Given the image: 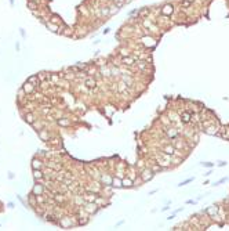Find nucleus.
Returning <instances> with one entry per match:
<instances>
[{"mask_svg": "<svg viewBox=\"0 0 229 231\" xmlns=\"http://www.w3.org/2000/svg\"><path fill=\"white\" fill-rule=\"evenodd\" d=\"M83 208H84V211L87 212L90 216H91V215H95V213L98 212L99 209H101L98 205L95 204V202H86V204L83 205Z\"/></svg>", "mask_w": 229, "mask_h": 231, "instance_id": "f257e3e1", "label": "nucleus"}, {"mask_svg": "<svg viewBox=\"0 0 229 231\" xmlns=\"http://www.w3.org/2000/svg\"><path fill=\"white\" fill-rule=\"evenodd\" d=\"M140 42L142 44H144L145 47H155L156 46V40L153 39V37L151 36V35H144V36H141V39H140Z\"/></svg>", "mask_w": 229, "mask_h": 231, "instance_id": "f03ea898", "label": "nucleus"}, {"mask_svg": "<svg viewBox=\"0 0 229 231\" xmlns=\"http://www.w3.org/2000/svg\"><path fill=\"white\" fill-rule=\"evenodd\" d=\"M140 176H141V181H142V183H146V181H149V180H152V178H153L155 173L152 172V169L149 167V169H144V170H142V172L140 173Z\"/></svg>", "mask_w": 229, "mask_h": 231, "instance_id": "7ed1b4c3", "label": "nucleus"}, {"mask_svg": "<svg viewBox=\"0 0 229 231\" xmlns=\"http://www.w3.org/2000/svg\"><path fill=\"white\" fill-rule=\"evenodd\" d=\"M44 25H46V28L50 32H54V33H61V28H60V25L58 24H54V22H51L50 20L48 21H46L44 22Z\"/></svg>", "mask_w": 229, "mask_h": 231, "instance_id": "20e7f679", "label": "nucleus"}, {"mask_svg": "<svg viewBox=\"0 0 229 231\" xmlns=\"http://www.w3.org/2000/svg\"><path fill=\"white\" fill-rule=\"evenodd\" d=\"M44 192H46V187H44V184L37 181V183L33 185V188H32V194L40 195V194H44Z\"/></svg>", "mask_w": 229, "mask_h": 231, "instance_id": "39448f33", "label": "nucleus"}, {"mask_svg": "<svg viewBox=\"0 0 229 231\" xmlns=\"http://www.w3.org/2000/svg\"><path fill=\"white\" fill-rule=\"evenodd\" d=\"M142 25H144V28H146V29L151 31V32H157V29H159V28L156 26L151 20H148V18H144V20H142Z\"/></svg>", "mask_w": 229, "mask_h": 231, "instance_id": "423d86ee", "label": "nucleus"}, {"mask_svg": "<svg viewBox=\"0 0 229 231\" xmlns=\"http://www.w3.org/2000/svg\"><path fill=\"white\" fill-rule=\"evenodd\" d=\"M97 197H98V194H97V192H94V191H87V192H84V194H83V198H84L86 202H95Z\"/></svg>", "mask_w": 229, "mask_h": 231, "instance_id": "0eeeda50", "label": "nucleus"}, {"mask_svg": "<svg viewBox=\"0 0 229 231\" xmlns=\"http://www.w3.org/2000/svg\"><path fill=\"white\" fill-rule=\"evenodd\" d=\"M84 86L87 87V89H95L97 87V79L93 78V76H87V78L84 79Z\"/></svg>", "mask_w": 229, "mask_h": 231, "instance_id": "6e6552de", "label": "nucleus"}, {"mask_svg": "<svg viewBox=\"0 0 229 231\" xmlns=\"http://www.w3.org/2000/svg\"><path fill=\"white\" fill-rule=\"evenodd\" d=\"M173 11H174V6H173V4H164V6L162 7V10H160V13H162L164 17L171 15Z\"/></svg>", "mask_w": 229, "mask_h": 231, "instance_id": "1a4fd4ad", "label": "nucleus"}, {"mask_svg": "<svg viewBox=\"0 0 229 231\" xmlns=\"http://www.w3.org/2000/svg\"><path fill=\"white\" fill-rule=\"evenodd\" d=\"M37 136L41 141H50V133H48V129H41L40 132H37Z\"/></svg>", "mask_w": 229, "mask_h": 231, "instance_id": "9d476101", "label": "nucleus"}, {"mask_svg": "<svg viewBox=\"0 0 229 231\" xmlns=\"http://www.w3.org/2000/svg\"><path fill=\"white\" fill-rule=\"evenodd\" d=\"M44 167V163H43V159L36 156V158L32 159V169H43Z\"/></svg>", "mask_w": 229, "mask_h": 231, "instance_id": "9b49d317", "label": "nucleus"}, {"mask_svg": "<svg viewBox=\"0 0 229 231\" xmlns=\"http://www.w3.org/2000/svg\"><path fill=\"white\" fill-rule=\"evenodd\" d=\"M22 89L25 90V93L28 94V96H29V94H33L35 89H36V86H35V85H32V83H30V82H28V80H26V82L22 85Z\"/></svg>", "mask_w": 229, "mask_h": 231, "instance_id": "f8f14e48", "label": "nucleus"}, {"mask_svg": "<svg viewBox=\"0 0 229 231\" xmlns=\"http://www.w3.org/2000/svg\"><path fill=\"white\" fill-rule=\"evenodd\" d=\"M32 126H33V129L36 132H40L41 129H46V122L40 121V119H36V121L32 123Z\"/></svg>", "mask_w": 229, "mask_h": 231, "instance_id": "ddd939ff", "label": "nucleus"}, {"mask_svg": "<svg viewBox=\"0 0 229 231\" xmlns=\"http://www.w3.org/2000/svg\"><path fill=\"white\" fill-rule=\"evenodd\" d=\"M190 118H192V114H190L189 111H184L181 114V116H179V121H181L182 123H189Z\"/></svg>", "mask_w": 229, "mask_h": 231, "instance_id": "4468645a", "label": "nucleus"}, {"mask_svg": "<svg viewBox=\"0 0 229 231\" xmlns=\"http://www.w3.org/2000/svg\"><path fill=\"white\" fill-rule=\"evenodd\" d=\"M33 177L36 181H39V183H41L44 178V174H43V170L41 169H33Z\"/></svg>", "mask_w": 229, "mask_h": 231, "instance_id": "2eb2a0df", "label": "nucleus"}, {"mask_svg": "<svg viewBox=\"0 0 229 231\" xmlns=\"http://www.w3.org/2000/svg\"><path fill=\"white\" fill-rule=\"evenodd\" d=\"M57 123L61 126V127H68V126H71V119L67 118V116H62L57 121Z\"/></svg>", "mask_w": 229, "mask_h": 231, "instance_id": "dca6fc26", "label": "nucleus"}, {"mask_svg": "<svg viewBox=\"0 0 229 231\" xmlns=\"http://www.w3.org/2000/svg\"><path fill=\"white\" fill-rule=\"evenodd\" d=\"M121 184L126 188H131V187H134V180H131L130 177H123L121 178Z\"/></svg>", "mask_w": 229, "mask_h": 231, "instance_id": "f3484780", "label": "nucleus"}, {"mask_svg": "<svg viewBox=\"0 0 229 231\" xmlns=\"http://www.w3.org/2000/svg\"><path fill=\"white\" fill-rule=\"evenodd\" d=\"M36 116H35V114L33 112H26V115L24 116V121L26 122V123H29V125H32L35 121H36Z\"/></svg>", "mask_w": 229, "mask_h": 231, "instance_id": "a211bd4d", "label": "nucleus"}, {"mask_svg": "<svg viewBox=\"0 0 229 231\" xmlns=\"http://www.w3.org/2000/svg\"><path fill=\"white\" fill-rule=\"evenodd\" d=\"M47 166L51 167V169H54V170H57V172H60V169L62 167L61 163H60V162H55V161H48V162H47Z\"/></svg>", "mask_w": 229, "mask_h": 231, "instance_id": "6ab92c4d", "label": "nucleus"}, {"mask_svg": "<svg viewBox=\"0 0 229 231\" xmlns=\"http://www.w3.org/2000/svg\"><path fill=\"white\" fill-rule=\"evenodd\" d=\"M112 178L113 177H110L108 173H105L101 176V183H104V185H112Z\"/></svg>", "mask_w": 229, "mask_h": 231, "instance_id": "aec40b11", "label": "nucleus"}, {"mask_svg": "<svg viewBox=\"0 0 229 231\" xmlns=\"http://www.w3.org/2000/svg\"><path fill=\"white\" fill-rule=\"evenodd\" d=\"M218 212V206H210V208H207L206 211H204V213H207V215H210V217H213V216H216Z\"/></svg>", "mask_w": 229, "mask_h": 231, "instance_id": "412c9836", "label": "nucleus"}, {"mask_svg": "<svg viewBox=\"0 0 229 231\" xmlns=\"http://www.w3.org/2000/svg\"><path fill=\"white\" fill-rule=\"evenodd\" d=\"M175 147L174 145H166V147H163V152H166V154H168V155H175Z\"/></svg>", "mask_w": 229, "mask_h": 231, "instance_id": "4be33fe9", "label": "nucleus"}, {"mask_svg": "<svg viewBox=\"0 0 229 231\" xmlns=\"http://www.w3.org/2000/svg\"><path fill=\"white\" fill-rule=\"evenodd\" d=\"M26 80H28V82H30L35 86H39L40 85V79H39V76H37V75H30Z\"/></svg>", "mask_w": 229, "mask_h": 231, "instance_id": "5701e85b", "label": "nucleus"}, {"mask_svg": "<svg viewBox=\"0 0 229 231\" xmlns=\"http://www.w3.org/2000/svg\"><path fill=\"white\" fill-rule=\"evenodd\" d=\"M112 187L113 188H121L123 187V184H121V178L120 177H113L112 178Z\"/></svg>", "mask_w": 229, "mask_h": 231, "instance_id": "b1692460", "label": "nucleus"}, {"mask_svg": "<svg viewBox=\"0 0 229 231\" xmlns=\"http://www.w3.org/2000/svg\"><path fill=\"white\" fill-rule=\"evenodd\" d=\"M75 204H76V206H82V205H84L86 204V201H84V198H83V195H75Z\"/></svg>", "mask_w": 229, "mask_h": 231, "instance_id": "393cba45", "label": "nucleus"}, {"mask_svg": "<svg viewBox=\"0 0 229 231\" xmlns=\"http://www.w3.org/2000/svg\"><path fill=\"white\" fill-rule=\"evenodd\" d=\"M203 130H204V133H207V134H211V136H213V134H217V130H218V129L214 127V126H209V127H204Z\"/></svg>", "mask_w": 229, "mask_h": 231, "instance_id": "a878e982", "label": "nucleus"}, {"mask_svg": "<svg viewBox=\"0 0 229 231\" xmlns=\"http://www.w3.org/2000/svg\"><path fill=\"white\" fill-rule=\"evenodd\" d=\"M28 8H29L30 11H33V10L39 8V4H37V3H35V2H32V0H28Z\"/></svg>", "mask_w": 229, "mask_h": 231, "instance_id": "bb28decb", "label": "nucleus"}, {"mask_svg": "<svg viewBox=\"0 0 229 231\" xmlns=\"http://www.w3.org/2000/svg\"><path fill=\"white\" fill-rule=\"evenodd\" d=\"M151 169H152V172H153V173H157V172H163V170H164V167H162L157 162H156L155 165L151 167Z\"/></svg>", "mask_w": 229, "mask_h": 231, "instance_id": "cd10ccee", "label": "nucleus"}, {"mask_svg": "<svg viewBox=\"0 0 229 231\" xmlns=\"http://www.w3.org/2000/svg\"><path fill=\"white\" fill-rule=\"evenodd\" d=\"M119 10H120V7H117L116 4L110 6V7H109V17H110V15H113V14H116L117 11H119Z\"/></svg>", "mask_w": 229, "mask_h": 231, "instance_id": "c85d7f7f", "label": "nucleus"}, {"mask_svg": "<svg viewBox=\"0 0 229 231\" xmlns=\"http://www.w3.org/2000/svg\"><path fill=\"white\" fill-rule=\"evenodd\" d=\"M177 133H178V132H177L175 129H170V130H167V136H168V137H175Z\"/></svg>", "mask_w": 229, "mask_h": 231, "instance_id": "c756f323", "label": "nucleus"}, {"mask_svg": "<svg viewBox=\"0 0 229 231\" xmlns=\"http://www.w3.org/2000/svg\"><path fill=\"white\" fill-rule=\"evenodd\" d=\"M192 180H193V177H190V178H186L185 181H182V183H179L178 185H179V187H182V185H186L188 183H190V181H192Z\"/></svg>", "mask_w": 229, "mask_h": 231, "instance_id": "7c9ffc66", "label": "nucleus"}, {"mask_svg": "<svg viewBox=\"0 0 229 231\" xmlns=\"http://www.w3.org/2000/svg\"><path fill=\"white\" fill-rule=\"evenodd\" d=\"M228 180V177H224V178H221V180H218L217 183H214V185H220L221 183H224V181H226Z\"/></svg>", "mask_w": 229, "mask_h": 231, "instance_id": "2f4dec72", "label": "nucleus"}, {"mask_svg": "<svg viewBox=\"0 0 229 231\" xmlns=\"http://www.w3.org/2000/svg\"><path fill=\"white\" fill-rule=\"evenodd\" d=\"M202 165H203V166H206V167H213V166H214V163H210V162H202Z\"/></svg>", "mask_w": 229, "mask_h": 231, "instance_id": "473e14b6", "label": "nucleus"}, {"mask_svg": "<svg viewBox=\"0 0 229 231\" xmlns=\"http://www.w3.org/2000/svg\"><path fill=\"white\" fill-rule=\"evenodd\" d=\"M226 165V162H224V161H220V162H218V166H225Z\"/></svg>", "mask_w": 229, "mask_h": 231, "instance_id": "72a5a7b5", "label": "nucleus"}, {"mask_svg": "<svg viewBox=\"0 0 229 231\" xmlns=\"http://www.w3.org/2000/svg\"><path fill=\"white\" fill-rule=\"evenodd\" d=\"M186 204L190 205V204H196V202H195V201H192V199H189V201H186Z\"/></svg>", "mask_w": 229, "mask_h": 231, "instance_id": "f704fd0d", "label": "nucleus"}, {"mask_svg": "<svg viewBox=\"0 0 229 231\" xmlns=\"http://www.w3.org/2000/svg\"><path fill=\"white\" fill-rule=\"evenodd\" d=\"M32 2H35V3H37V4H39V3H40V0H32Z\"/></svg>", "mask_w": 229, "mask_h": 231, "instance_id": "c9c22d12", "label": "nucleus"}, {"mask_svg": "<svg viewBox=\"0 0 229 231\" xmlns=\"http://www.w3.org/2000/svg\"><path fill=\"white\" fill-rule=\"evenodd\" d=\"M186 2H193V0H186Z\"/></svg>", "mask_w": 229, "mask_h": 231, "instance_id": "e433bc0d", "label": "nucleus"}]
</instances>
